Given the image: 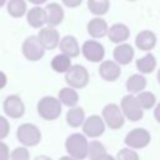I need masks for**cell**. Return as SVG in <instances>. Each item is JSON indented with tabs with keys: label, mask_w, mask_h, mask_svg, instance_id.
Instances as JSON below:
<instances>
[{
	"label": "cell",
	"mask_w": 160,
	"mask_h": 160,
	"mask_svg": "<svg viewBox=\"0 0 160 160\" xmlns=\"http://www.w3.org/2000/svg\"><path fill=\"white\" fill-rule=\"evenodd\" d=\"M8 12L12 18H22L26 12V1L25 0H9Z\"/></svg>",
	"instance_id": "obj_27"
},
{
	"label": "cell",
	"mask_w": 160,
	"mask_h": 160,
	"mask_svg": "<svg viewBox=\"0 0 160 160\" xmlns=\"http://www.w3.org/2000/svg\"><path fill=\"white\" fill-rule=\"evenodd\" d=\"M2 109L5 115L12 118V119H19L25 114V105L19 95H9L4 102H2Z\"/></svg>",
	"instance_id": "obj_10"
},
{
	"label": "cell",
	"mask_w": 160,
	"mask_h": 160,
	"mask_svg": "<svg viewBox=\"0 0 160 160\" xmlns=\"http://www.w3.org/2000/svg\"><path fill=\"white\" fill-rule=\"evenodd\" d=\"M101 118L105 122V125H108L110 129L118 130L121 129L125 121V116L121 111V109L116 105V104H108L104 106L102 111H101Z\"/></svg>",
	"instance_id": "obj_5"
},
{
	"label": "cell",
	"mask_w": 160,
	"mask_h": 160,
	"mask_svg": "<svg viewBox=\"0 0 160 160\" xmlns=\"http://www.w3.org/2000/svg\"><path fill=\"white\" fill-rule=\"evenodd\" d=\"M84 58L90 62H100L105 56V48L96 40H86L81 46Z\"/></svg>",
	"instance_id": "obj_9"
},
{
	"label": "cell",
	"mask_w": 160,
	"mask_h": 160,
	"mask_svg": "<svg viewBox=\"0 0 160 160\" xmlns=\"http://www.w3.org/2000/svg\"><path fill=\"white\" fill-rule=\"evenodd\" d=\"M89 71L85 66L76 64L65 72V81L72 89H82L89 84Z\"/></svg>",
	"instance_id": "obj_4"
},
{
	"label": "cell",
	"mask_w": 160,
	"mask_h": 160,
	"mask_svg": "<svg viewBox=\"0 0 160 160\" xmlns=\"http://www.w3.org/2000/svg\"><path fill=\"white\" fill-rule=\"evenodd\" d=\"M16 138L21 145L26 146H36L41 140V131L38 126L30 122L21 124L16 130Z\"/></svg>",
	"instance_id": "obj_3"
},
{
	"label": "cell",
	"mask_w": 160,
	"mask_h": 160,
	"mask_svg": "<svg viewBox=\"0 0 160 160\" xmlns=\"http://www.w3.org/2000/svg\"><path fill=\"white\" fill-rule=\"evenodd\" d=\"M59 48H60L61 54H64V55H66L69 58H76L80 54L79 42L75 39V36H72V35L64 36L59 42Z\"/></svg>",
	"instance_id": "obj_19"
},
{
	"label": "cell",
	"mask_w": 160,
	"mask_h": 160,
	"mask_svg": "<svg viewBox=\"0 0 160 160\" xmlns=\"http://www.w3.org/2000/svg\"><path fill=\"white\" fill-rule=\"evenodd\" d=\"M135 64H136V69L141 74H151L156 68V59L151 52H149L145 56L139 58L135 61Z\"/></svg>",
	"instance_id": "obj_24"
},
{
	"label": "cell",
	"mask_w": 160,
	"mask_h": 160,
	"mask_svg": "<svg viewBox=\"0 0 160 160\" xmlns=\"http://www.w3.org/2000/svg\"><path fill=\"white\" fill-rule=\"evenodd\" d=\"M38 38H39L41 45L45 48V50H52V49H55V48L59 45V42H60L59 31H58L55 28H50V26L42 28V29L39 31Z\"/></svg>",
	"instance_id": "obj_12"
},
{
	"label": "cell",
	"mask_w": 160,
	"mask_h": 160,
	"mask_svg": "<svg viewBox=\"0 0 160 160\" xmlns=\"http://www.w3.org/2000/svg\"><path fill=\"white\" fill-rule=\"evenodd\" d=\"M116 160H140L138 152L134 149L130 148H124L121 149L118 155H116Z\"/></svg>",
	"instance_id": "obj_30"
},
{
	"label": "cell",
	"mask_w": 160,
	"mask_h": 160,
	"mask_svg": "<svg viewBox=\"0 0 160 160\" xmlns=\"http://www.w3.org/2000/svg\"><path fill=\"white\" fill-rule=\"evenodd\" d=\"M28 24L31 28H41L46 24V11L41 6H34L31 8L26 14Z\"/></svg>",
	"instance_id": "obj_20"
},
{
	"label": "cell",
	"mask_w": 160,
	"mask_h": 160,
	"mask_svg": "<svg viewBox=\"0 0 160 160\" xmlns=\"http://www.w3.org/2000/svg\"><path fill=\"white\" fill-rule=\"evenodd\" d=\"M21 51H22V55L28 60L38 61V60L42 59V56L45 54V48L41 45V42H40L38 36L31 35V36H28L22 41Z\"/></svg>",
	"instance_id": "obj_7"
},
{
	"label": "cell",
	"mask_w": 160,
	"mask_h": 160,
	"mask_svg": "<svg viewBox=\"0 0 160 160\" xmlns=\"http://www.w3.org/2000/svg\"><path fill=\"white\" fill-rule=\"evenodd\" d=\"M120 109L124 114V116L130 121H139L142 119L144 109L139 104L138 99L134 95H125L121 99Z\"/></svg>",
	"instance_id": "obj_6"
},
{
	"label": "cell",
	"mask_w": 160,
	"mask_h": 160,
	"mask_svg": "<svg viewBox=\"0 0 160 160\" xmlns=\"http://www.w3.org/2000/svg\"><path fill=\"white\" fill-rule=\"evenodd\" d=\"M5 2H6V0H0V8H2L5 5Z\"/></svg>",
	"instance_id": "obj_41"
},
{
	"label": "cell",
	"mask_w": 160,
	"mask_h": 160,
	"mask_svg": "<svg viewBox=\"0 0 160 160\" xmlns=\"http://www.w3.org/2000/svg\"><path fill=\"white\" fill-rule=\"evenodd\" d=\"M128 1H136V0H128Z\"/></svg>",
	"instance_id": "obj_42"
},
{
	"label": "cell",
	"mask_w": 160,
	"mask_h": 160,
	"mask_svg": "<svg viewBox=\"0 0 160 160\" xmlns=\"http://www.w3.org/2000/svg\"><path fill=\"white\" fill-rule=\"evenodd\" d=\"M34 160H52V159L49 158V156H46V155H39V156H36Z\"/></svg>",
	"instance_id": "obj_37"
},
{
	"label": "cell",
	"mask_w": 160,
	"mask_h": 160,
	"mask_svg": "<svg viewBox=\"0 0 160 160\" xmlns=\"http://www.w3.org/2000/svg\"><path fill=\"white\" fill-rule=\"evenodd\" d=\"M136 99L144 110H149V109L154 108L155 102H156V98L151 91H141V92H139Z\"/></svg>",
	"instance_id": "obj_28"
},
{
	"label": "cell",
	"mask_w": 160,
	"mask_h": 160,
	"mask_svg": "<svg viewBox=\"0 0 160 160\" xmlns=\"http://www.w3.org/2000/svg\"><path fill=\"white\" fill-rule=\"evenodd\" d=\"M65 149L71 158L84 160L89 155V142L86 136L80 132L70 134L65 140Z\"/></svg>",
	"instance_id": "obj_1"
},
{
	"label": "cell",
	"mask_w": 160,
	"mask_h": 160,
	"mask_svg": "<svg viewBox=\"0 0 160 160\" xmlns=\"http://www.w3.org/2000/svg\"><path fill=\"white\" fill-rule=\"evenodd\" d=\"M46 11V24L50 28L60 25L64 20V9L58 2H50L45 6Z\"/></svg>",
	"instance_id": "obj_14"
},
{
	"label": "cell",
	"mask_w": 160,
	"mask_h": 160,
	"mask_svg": "<svg viewBox=\"0 0 160 160\" xmlns=\"http://www.w3.org/2000/svg\"><path fill=\"white\" fill-rule=\"evenodd\" d=\"M90 160H116V159L112 155L108 154V151H105V152H101V154H99L96 156L90 158Z\"/></svg>",
	"instance_id": "obj_33"
},
{
	"label": "cell",
	"mask_w": 160,
	"mask_h": 160,
	"mask_svg": "<svg viewBox=\"0 0 160 160\" xmlns=\"http://www.w3.org/2000/svg\"><path fill=\"white\" fill-rule=\"evenodd\" d=\"M86 30L91 38L100 39V38H104L105 35H108L109 28H108V22L101 16H95L88 22Z\"/></svg>",
	"instance_id": "obj_17"
},
{
	"label": "cell",
	"mask_w": 160,
	"mask_h": 160,
	"mask_svg": "<svg viewBox=\"0 0 160 160\" xmlns=\"http://www.w3.org/2000/svg\"><path fill=\"white\" fill-rule=\"evenodd\" d=\"M109 8H110L109 0H88L89 11L96 16L105 15L109 11Z\"/></svg>",
	"instance_id": "obj_26"
},
{
	"label": "cell",
	"mask_w": 160,
	"mask_h": 160,
	"mask_svg": "<svg viewBox=\"0 0 160 160\" xmlns=\"http://www.w3.org/2000/svg\"><path fill=\"white\" fill-rule=\"evenodd\" d=\"M99 74H100L101 79L111 82V81H115L119 79V76L121 74V69L118 62H115L112 60H105L99 66Z\"/></svg>",
	"instance_id": "obj_13"
},
{
	"label": "cell",
	"mask_w": 160,
	"mask_h": 160,
	"mask_svg": "<svg viewBox=\"0 0 160 160\" xmlns=\"http://www.w3.org/2000/svg\"><path fill=\"white\" fill-rule=\"evenodd\" d=\"M10 132V124L9 121L0 115V140L5 139Z\"/></svg>",
	"instance_id": "obj_31"
},
{
	"label": "cell",
	"mask_w": 160,
	"mask_h": 160,
	"mask_svg": "<svg viewBox=\"0 0 160 160\" xmlns=\"http://www.w3.org/2000/svg\"><path fill=\"white\" fill-rule=\"evenodd\" d=\"M59 160H76V159H74V158H71V156L69 155V156H61Z\"/></svg>",
	"instance_id": "obj_39"
},
{
	"label": "cell",
	"mask_w": 160,
	"mask_h": 160,
	"mask_svg": "<svg viewBox=\"0 0 160 160\" xmlns=\"http://www.w3.org/2000/svg\"><path fill=\"white\" fill-rule=\"evenodd\" d=\"M85 121V111L80 106L70 108V110L66 112V122L71 128H79Z\"/></svg>",
	"instance_id": "obj_22"
},
{
	"label": "cell",
	"mask_w": 160,
	"mask_h": 160,
	"mask_svg": "<svg viewBox=\"0 0 160 160\" xmlns=\"http://www.w3.org/2000/svg\"><path fill=\"white\" fill-rule=\"evenodd\" d=\"M9 160H30V152L25 146H18L10 152Z\"/></svg>",
	"instance_id": "obj_29"
},
{
	"label": "cell",
	"mask_w": 160,
	"mask_h": 160,
	"mask_svg": "<svg viewBox=\"0 0 160 160\" xmlns=\"http://www.w3.org/2000/svg\"><path fill=\"white\" fill-rule=\"evenodd\" d=\"M130 36V29L121 22L114 24L109 28L108 38L114 44H122L125 40H128Z\"/></svg>",
	"instance_id": "obj_18"
},
{
	"label": "cell",
	"mask_w": 160,
	"mask_h": 160,
	"mask_svg": "<svg viewBox=\"0 0 160 160\" xmlns=\"http://www.w3.org/2000/svg\"><path fill=\"white\" fill-rule=\"evenodd\" d=\"M112 56L115 62H118L119 65H129L134 59V49L130 44L122 42L115 46V49L112 50Z\"/></svg>",
	"instance_id": "obj_15"
},
{
	"label": "cell",
	"mask_w": 160,
	"mask_h": 160,
	"mask_svg": "<svg viewBox=\"0 0 160 160\" xmlns=\"http://www.w3.org/2000/svg\"><path fill=\"white\" fill-rule=\"evenodd\" d=\"M150 140H151V136L146 129L135 128L126 134L124 142H125V145H128V148L135 150V149H142V148L148 146Z\"/></svg>",
	"instance_id": "obj_8"
},
{
	"label": "cell",
	"mask_w": 160,
	"mask_h": 160,
	"mask_svg": "<svg viewBox=\"0 0 160 160\" xmlns=\"http://www.w3.org/2000/svg\"><path fill=\"white\" fill-rule=\"evenodd\" d=\"M36 110L44 120L52 121L58 119L61 114V102L54 96H44L39 100Z\"/></svg>",
	"instance_id": "obj_2"
},
{
	"label": "cell",
	"mask_w": 160,
	"mask_h": 160,
	"mask_svg": "<svg viewBox=\"0 0 160 160\" xmlns=\"http://www.w3.org/2000/svg\"><path fill=\"white\" fill-rule=\"evenodd\" d=\"M29 2H31V4H34V5H41V4H44L46 0H28Z\"/></svg>",
	"instance_id": "obj_38"
},
{
	"label": "cell",
	"mask_w": 160,
	"mask_h": 160,
	"mask_svg": "<svg viewBox=\"0 0 160 160\" xmlns=\"http://www.w3.org/2000/svg\"><path fill=\"white\" fill-rule=\"evenodd\" d=\"M61 1L66 8H78L82 2V0H61Z\"/></svg>",
	"instance_id": "obj_34"
},
{
	"label": "cell",
	"mask_w": 160,
	"mask_h": 160,
	"mask_svg": "<svg viewBox=\"0 0 160 160\" xmlns=\"http://www.w3.org/2000/svg\"><path fill=\"white\" fill-rule=\"evenodd\" d=\"M82 131L85 136L89 138H99L105 131V122L99 115H90L85 119L82 124Z\"/></svg>",
	"instance_id": "obj_11"
},
{
	"label": "cell",
	"mask_w": 160,
	"mask_h": 160,
	"mask_svg": "<svg viewBox=\"0 0 160 160\" xmlns=\"http://www.w3.org/2000/svg\"><path fill=\"white\" fill-rule=\"evenodd\" d=\"M156 79H158V81H159V84H160V69L158 70V74H156Z\"/></svg>",
	"instance_id": "obj_40"
},
{
	"label": "cell",
	"mask_w": 160,
	"mask_h": 160,
	"mask_svg": "<svg viewBox=\"0 0 160 160\" xmlns=\"http://www.w3.org/2000/svg\"><path fill=\"white\" fill-rule=\"evenodd\" d=\"M156 35L151 30H141L135 38V46L142 51H150L156 45Z\"/></svg>",
	"instance_id": "obj_16"
},
{
	"label": "cell",
	"mask_w": 160,
	"mask_h": 160,
	"mask_svg": "<svg viewBox=\"0 0 160 160\" xmlns=\"http://www.w3.org/2000/svg\"><path fill=\"white\" fill-rule=\"evenodd\" d=\"M9 159H10L9 146L0 140V160H9Z\"/></svg>",
	"instance_id": "obj_32"
},
{
	"label": "cell",
	"mask_w": 160,
	"mask_h": 160,
	"mask_svg": "<svg viewBox=\"0 0 160 160\" xmlns=\"http://www.w3.org/2000/svg\"><path fill=\"white\" fill-rule=\"evenodd\" d=\"M154 119L160 124V102L155 106V110H154Z\"/></svg>",
	"instance_id": "obj_36"
},
{
	"label": "cell",
	"mask_w": 160,
	"mask_h": 160,
	"mask_svg": "<svg viewBox=\"0 0 160 160\" xmlns=\"http://www.w3.org/2000/svg\"><path fill=\"white\" fill-rule=\"evenodd\" d=\"M59 101L61 102V105L74 108V106H76V104L79 101V95L75 89L66 86L59 91Z\"/></svg>",
	"instance_id": "obj_23"
},
{
	"label": "cell",
	"mask_w": 160,
	"mask_h": 160,
	"mask_svg": "<svg viewBox=\"0 0 160 160\" xmlns=\"http://www.w3.org/2000/svg\"><path fill=\"white\" fill-rule=\"evenodd\" d=\"M6 82H8V78H6V75H5V72H2V71H0V90H1L2 88H5V85H6Z\"/></svg>",
	"instance_id": "obj_35"
},
{
	"label": "cell",
	"mask_w": 160,
	"mask_h": 160,
	"mask_svg": "<svg viewBox=\"0 0 160 160\" xmlns=\"http://www.w3.org/2000/svg\"><path fill=\"white\" fill-rule=\"evenodd\" d=\"M50 66L54 71L56 72H66L72 65H71V58L64 55V54H59V55H55L52 59H51V62H50Z\"/></svg>",
	"instance_id": "obj_25"
},
{
	"label": "cell",
	"mask_w": 160,
	"mask_h": 160,
	"mask_svg": "<svg viewBox=\"0 0 160 160\" xmlns=\"http://www.w3.org/2000/svg\"><path fill=\"white\" fill-rule=\"evenodd\" d=\"M146 78L141 74H134V75H130L125 82V86H126V90L129 92H141L145 90L146 88Z\"/></svg>",
	"instance_id": "obj_21"
}]
</instances>
